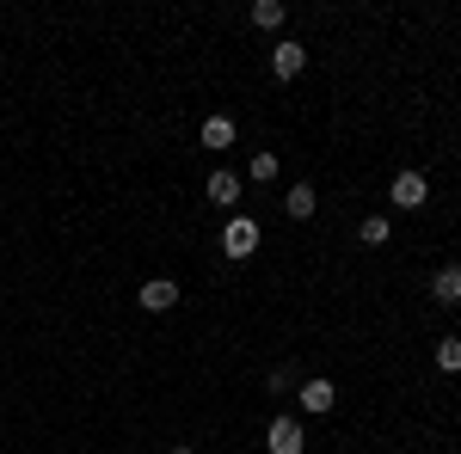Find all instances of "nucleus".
Segmentation results:
<instances>
[{"label":"nucleus","mask_w":461,"mask_h":454,"mask_svg":"<svg viewBox=\"0 0 461 454\" xmlns=\"http://www.w3.org/2000/svg\"><path fill=\"white\" fill-rule=\"evenodd\" d=\"M221 252H228V258H252V252H258V221H252V215H234L228 234H221Z\"/></svg>","instance_id":"f257e3e1"},{"label":"nucleus","mask_w":461,"mask_h":454,"mask_svg":"<svg viewBox=\"0 0 461 454\" xmlns=\"http://www.w3.org/2000/svg\"><path fill=\"white\" fill-rule=\"evenodd\" d=\"M265 449H271V454H302V449H308V436H302V423H295V418H271Z\"/></svg>","instance_id":"f03ea898"},{"label":"nucleus","mask_w":461,"mask_h":454,"mask_svg":"<svg viewBox=\"0 0 461 454\" xmlns=\"http://www.w3.org/2000/svg\"><path fill=\"white\" fill-rule=\"evenodd\" d=\"M302 68H308V49H302L295 37H284V43H271V74H277V80H295Z\"/></svg>","instance_id":"7ed1b4c3"},{"label":"nucleus","mask_w":461,"mask_h":454,"mask_svg":"<svg viewBox=\"0 0 461 454\" xmlns=\"http://www.w3.org/2000/svg\"><path fill=\"white\" fill-rule=\"evenodd\" d=\"M425 197H430L425 173H393V209H425Z\"/></svg>","instance_id":"20e7f679"},{"label":"nucleus","mask_w":461,"mask_h":454,"mask_svg":"<svg viewBox=\"0 0 461 454\" xmlns=\"http://www.w3.org/2000/svg\"><path fill=\"white\" fill-rule=\"evenodd\" d=\"M136 301H142L148 314H167V307H178V282H173V277H148Z\"/></svg>","instance_id":"39448f33"},{"label":"nucleus","mask_w":461,"mask_h":454,"mask_svg":"<svg viewBox=\"0 0 461 454\" xmlns=\"http://www.w3.org/2000/svg\"><path fill=\"white\" fill-rule=\"evenodd\" d=\"M430 295H437L443 307H461V264H443V271L430 277Z\"/></svg>","instance_id":"423d86ee"},{"label":"nucleus","mask_w":461,"mask_h":454,"mask_svg":"<svg viewBox=\"0 0 461 454\" xmlns=\"http://www.w3.org/2000/svg\"><path fill=\"white\" fill-rule=\"evenodd\" d=\"M203 191H210L215 209H234V203H240V178H234V173H210V184H203Z\"/></svg>","instance_id":"0eeeda50"},{"label":"nucleus","mask_w":461,"mask_h":454,"mask_svg":"<svg viewBox=\"0 0 461 454\" xmlns=\"http://www.w3.org/2000/svg\"><path fill=\"white\" fill-rule=\"evenodd\" d=\"M339 405V387L332 381H308L302 387V412H332Z\"/></svg>","instance_id":"6e6552de"},{"label":"nucleus","mask_w":461,"mask_h":454,"mask_svg":"<svg viewBox=\"0 0 461 454\" xmlns=\"http://www.w3.org/2000/svg\"><path fill=\"white\" fill-rule=\"evenodd\" d=\"M314 203H320V191H314V184H295V191L284 197L289 221H308V215H314Z\"/></svg>","instance_id":"1a4fd4ad"},{"label":"nucleus","mask_w":461,"mask_h":454,"mask_svg":"<svg viewBox=\"0 0 461 454\" xmlns=\"http://www.w3.org/2000/svg\"><path fill=\"white\" fill-rule=\"evenodd\" d=\"M203 147H234V117H210L203 123Z\"/></svg>","instance_id":"9d476101"},{"label":"nucleus","mask_w":461,"mask_h":454,"mask_svg":"<svg viewBox=\"0 0 461 454\" xmlns=\"http://www.w3.org/2000/svg\"><path fill=\"white\" fill-rule=\"evenodd\" d=\"M252 25L277 31V25H284V0H258V6H252Z\"/></svg>","instance_id":"9b49d317"},{"label":"nucleus","mask_w":461,"mask_h":454,"mask_svg":"<svg viewBox=\"0 0 461 454\" xmlns=\"http://www.w3.org/2000/svg\"><path fill=\"white\" fill-rule=\"evenodd\" d=\"M437 369H443V375H461V338H443V344H437Z\"/></svg>","instance_id":"f8f14e48"},{"label":"nucleus","mask_w":461,"mask_h":454,"mask_svg":"<svg viewBox=\"0 0 461 454\" xmlns=\"http://www.w3.org/2000/svg\"><path fill=\"white\" fill-rule=\"evenodd\" d=\"M357 240L363 245H388V215H369V221L357 227Z\"/></svg>","instance_id":"ddd939ff"},{"label":"nucleus","mask_w":461,"mask_h":454,"mask_svg":"<svg viewBox=\"0 0 461 454\" xmlns=\"http://www.w3.org/2000/svg\"><path fill=\"white\" fill-rule=\"evenodd\" d=\"M252 178H258V184H271V178H277V154H252V166H247Z\"/></svg>","instance_id":"4468645a"},{"label":"nucleus","mask_w":461,"mask_h":454,"mask_svg":"<svg viewBox=\"0 0 461 454\" xmlns=\"http://www.w3.org/2000/svg\"><path fill=\"white\" fill-rule=\"evenodd\" d=\"M173 454H197V449H191V442H178V449H173Z\"/></svg>","instance_id":"2eb2a0df"}]
</instances>
